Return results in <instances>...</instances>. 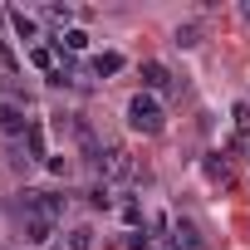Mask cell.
I'll use <instances>...</instances> for the list:
<instances>
[{
    "instance_id": "6da1fadb",
    "label": "cell",
    "mask_w": 250,
    "mask_h": 250,
    "mask_svg": "<svg viewBox=\"0 0 250 250\" xmlns=\"http://www.w3.org/2000/svg\"><path fill=\"white\" fill-rule=\"evenodd\" d=\"M162 123H167V113H162V103L152 98V93H138L133 103H128V128L133 133H162Z\"/></svg>"
},
{
    "instance_id": "7a4b0ae2",
    "label": "cell",
    "mask_w": 250,
    "mask_h": 250,
    "mask_svg": "<svg viewBox=\"0 0 250 250\" xmlns=\"http://www.w3.org/2000/svg\"><path fill=\"white\" fill-rule=\"evenodd\" d=\"M93 172L103 177V187H108V182H123V177H143V172L133 167V157H128V147H118V143H108V147L98 152V162H93Z\"/></svg>"
},
{
    "instance_id": "3957f363",
    "label": "cell",
    "mask_w": 250,
    "mask_h": 250,
    "mask_svg": "<svg viewBox=\"0 0 250 250\" xmlns=\"http://www.w3.org/2000/svg\"><path fill=\"white\" fill-rule=\"evenodd\" d=\"M64 206H69V196H59V191H25V216H49V221H59Z\"/></svg>"
},
{
    "instance_id": "277c9868",
    "label": "cell",
    "mask_w": 250,
    "mask_h": 250,
    "mask_svg": "<svg viewBox=\"0 0 250 250\" xmlns=\"http://www.w3.org/2000/svg\"><path fill=\"white\" fill-rule=\"evenodd\" d=\"M172 240H177V250H206V240H201V230L187 221V216H177L172 221Z\"/></svg>"
},
{
    "instance_id": "5b68a950",
    "label": "cell",
    "mask_w": 250,
    "mask_h": 250,
    "mask_svg": "<svg viewBox=\"0 0 250 250\" xmlns=\"http://www.w3.org/2000/svg\"><path fill=\"white\" fill-rule=\"evenodd\" d=\"M0 133H10V138L30 133V118H25V108H15V103H0Z\"/></svg>"
},
{
    "instance_id": "8992f818",
    "label": "cell",
    "mask_w": 250,
    "mask_h": 250,
    "mask_svg": "<svg viewBox=\"0 0 250 250\" xmlns=\"http://www.w3.org/2000/svg\"><path fill=\"white\" fill-rule=\"evenodd\" d=\"M49 235H54V221L49 216H25V240L30 245H49Z\"/></svg>"
},
{
    "instance_id": "52a82bcc",
    "label": "cell",
    "mask_w": 250,
    "mask_h": 250,
    "mask_svg": "<svg viewBox=\"0 0 250 250\" xmlns=\"http://www.w3.org/2000/svg\"><path fill=\"white\" fill-rule=\"evenodd\" d=\"M143 88H177V83H172V74H167V64H157V59H147V64H143Z\"/></svg>"
},
{
    "instance_id": "ba28073f",
    "label": "cell",
    "mask_w": 250,
    "mask_h": 250,
    "mask_svg": "<svg viewBox=\"0 0 250 250\" xmlns=\"http://www.w3.org/2000/svg\"><path fill=\"white\" fill-rule=\"evenodd\" d=\"M59 250H93V226H74V230L64 235Z\"/></svg>"
},
{
    "instance_id": "9c48e42d",
    "label": "cell",
    "mask_w": 250,
    "mask_h": 250,
    "mask_svg": "<svg viewBox=\"0 0 250 250\" xmlns=\"http://www.w3.org/2000/svg\"><path fill=\"white\" fill-rule=\"evenodd\" d=\"M25 147H30V157H44V162H49V143H44V128H40V123H30Z\"/></svg>"
},
{
    "instance_id": "30bf717a",
    "label": "cell",
    "mask_w": 250,
    "mask_h": 250,
    "mask_svg": "<svg viewBox=\"0 0 250 250\" xmlns=\"http://www.w3.org/2000/svg\"><path fill=\"white\" fill-rule=\"evenodd\" d=\"M10 25H15V35H20V40H35V35H40L35 15H25V10H10Z\"/></svg>"
},
{
    "instance_id": "8fae6325",
    "label": "cell",
    "mask_w": 250,
    "mask_h": 250,
    "mask_svg": "<svg viewBox=\"0 0 250 250\" xmlns=\"http://www.w3.org/2000/svg\"><path fill=\"white\" fill-rule=\"evenodd\" d=\"M118 69H123V54H113V49L93 59V74H98V79H103V74H118Z\"/></svg>"
},
{
    "instance_id": "7c38bea8",
    "label": "cell",
    "mask_w": 250,
    "mask_h": 250,
    "mask_svg": "<svg viewBox=\"0 0 250 250\" xmlns=\"http://www.w3.org/2000/svg\"><path fill=\"white\" fill-rule=\"evenodd\" d=\"M230 118H235V138H250V103H235Z\"/></svg>"
},
{
    "instance_id": "4fadbf2b",
    "label": "cell",
    "mask_w": 250,
    "mask_h": 250,
    "mask_svg": "<svg viewBox=\"0 0 250 250\" xmlns=\"http://www.w3.org/2000/svg\"><path fill=\"white\" fill-rule=\"evenodd\" d=\"M177 44H182V49H196V44H201V30H196V25H177Z\"/></svg>"
},
{
    "instance_id": "5bb4252c",
    "label": "cell",
    "mask_w": 250,
    "mask_h": 250,
    "mask_svg": "<svg viewBox=\"0 0 250 250\" xmlns=\"http://www.w3.org/2000/svg\"><path fill=\"white\" fill-rule=\"evenodd\" d=\"M30 59H35L40 69H49V74H54V49H49V44H35V49H30Z\"/></svg>"
},
{
    "instance_id": "9a60e30c",
    "label": "cell",
    "mask_w": 250,
    "mask_h": 250,
    "mask_svg": "<svg viewBox=\"0 0 250 250\" xmlns=\"http://www.w3.org/2000/svg\"><path fill=\"white\" fill-rule=\"evenodd\" d=\"M123 245H128V250H152V235H147V230H128Z\"/></svg>"
},
{
    "instance_id": "2e32d148",
    "label": "cell",
    "mask_w": 250,
    "mask_h": 250,
    "mask_svg": "<svg viewBox=\"0 0 250 250\" xmlns=\"http://www.w3.org/2000/svg\"><path fill=\"white\" fill-rule=\"evenodd\" d=\"M206 172H211V177H221V182H226V177H230V162H226V157H221V152H216V157H206Z\"/></svg>"
},
{
    "instance_id": "e0dca14e",
    "label": "cell",
    "mask_w": 250,
    "mask_h": 250,
    "mask_svg": "<svg viewBox=\"0 0 250 250\" xmlns=\"http://www.w3.org/2000/svg\"><path fill=\"white\" fill-rule=\"evenodd\" d=\"M0 69H10V74H15V69H20V59H15V49H10V44H5V40H0Z\"/></svg>"
},
{
    "instance_id": "ac0fdd59",
    "label": "cell",
    "mask_w": 250,
    "mask_h": 250,
    "mask_svg": "<svg viewBox=\"0 0 250 250\" xmlns=\"http://www.w3.org/2000/svg\"><path fill=\"white\" fill-rule=\"evenodd\" d=\"M88 201H93L98 211H108V206H113V196H108V187H93V191H88Z\"/></svg>"
},
{
    "instance_id": "d6986e66",
    "label": "cell",
    "mask_w": 250,
    "mask_h": 250,
    "mask_svg": "<svg viewBox=\"0 0 250 250\" xmlns=\"http://www.w3.org/2000/svg\"><path fill=\"white\" fill-rule=\"evenodd\" d=\"M44 20H49V25H69V10H64V5H49Z\"/></svg>"
},
{
    "instance_id": "ffe728a7",
    "label": "cell",
    "mask_w": 250,
    "mask_h": 250,
    "mask_svg": "<svg viewBox=\"0 0 250 250\" xmlns=\"http://www.w3.org/2000/svg\"><path fill=\"white\" fill-rule=\"evenodd\" d=\"M123 221H128V226H133V230H138V221H143V211H138V206H133V201H128V206H123Z\"/></svg>"
}]
</instances>
